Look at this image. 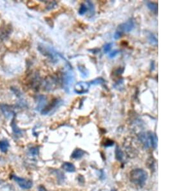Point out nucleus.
Masks as SVG:
<instances>
[{"label": "nucleus", "instance_id": "nucleus-1", "mask_svg": "<svg viewBox=\"0 0 193 191\" xmlns=\"http://www.w3.org/2000/svg\"><path fill=\"white\" fill-rule=\"evenodd\" d=\"M148 179V173L141 169H136L131 171L130 180L132 183L140 187H142Z\"/></svg>", "mask_w": 193, "mask_h": 191}, {"label": "nucleus", "instance_id": "nucleus-2", "mask_svg": "<svg viewBox=\"0 0 193 191\" xmlns=\"http://www.w3.org/2000/svg\"><path fill=\"white\" fill-rule=\"evenodd\" d=\"M38 50L43 55L50 58L53 62H57V61H59V58L62 57L60 54L57 51L55 50L53 48L43 44H39Z\"/></svg>", "mask_w": 193, "mask_h": 191}, {"label": "nucleus", "instance_id": "nucleus-3", "mask_svg": "<svg viewBox=\"0 0 193 191\" xmlns=\"http://www.w3.org/2000/svg\"><path fill=\"white\" fill-rule=\"evenodd\" d=\"M73 81H74V76H73V72L70 69L68 68V70L64 72L63 78V88L67 93L70 92V87L72 86Z\"/></svg>", "mask_w": 193, "mask_h": 191}, {"label": "nucleus", "instance_id": "nucleus-4", "mask_svg": "<svg viewBox=\"0 0 193 191\" xmlns=\"http://www.w3.org/2000/svg\"><path fill=\"white\" fill-rule=\"evenodd\" d=\"M63 102L61 99H55L52 101L51 103H50L48 105L45 107L43 110L41 111V113L43 115H48L50 113H54V111L57 110V108L60 107Z\"/></svg>", "mask_w": 193, "mask_h": 191}, {"label": "nucleus", "instance_id": "nucleus-5", "mask_svg": "<svg viewBox=\"0 0 193 191\" xmlns=\"http://www.w3.org/2000/svg\"><path fill=\"white\" fill-rule=\"evenodd\" d=\"M12 178L16 181V182L19 185L21 188L23 189H30L32 187V185H33V183H32L30 180L20 178V177L16 176H13Z\"/></svg>", "mask_w": 193, "mask_h": 191}, {"label": "nucleus", "instance_id": "nucleus-6", "mask_svg": "<svg viewBox=\"0 0 193 191\" xmlns=\"http://www.w3.org/2000/svg\"><path fill=\"white\" fill-rule=\"evenodd\" d=\"M90 83L86 82H80L75 85L74 92L77 94L86 93L89 91Z\"/></svg>", "mask_w": 193, "mask_h": 191}, {"label": "nucleus", "instance_id": "nucleus-7", "mask_svg": "<svg viewBox=\"0 0 193 191\" xmlns=\"http://www.w3.org/2000/svg\"><path fill=\"white\" fill-rule=\"evenodd\" d=\"M134 28H135L134 22H133L132 20H128L126 22L121 24V25H119L117 30L121 32L123 34L124 32H130L132 31Z\"/></svg>", "mask_w": 193, "mask_h": 191}, {"label": "nucleus", "instance_id": "nucleus-8", "mask_svg": "<svg viewBox=\"0 0 193 191\" xmlns=\"http://www.w3.org/2000/svg\"><path fill=\"white\" fill-rule=\"evenodd\" d=\"M139 139L141 142V143L144 145L145 148H149L150 147V140L149 134H146L144 133H140L139 135Z\"/></svg>", "mask_w": 193, "mask_h": 191}, {"label": "nucleus", "instance_id": "nucleus-9", "mask_svg": "<svg viewBox=\"0 0 193 191\" xmlns=\"http://www.w3.org/2000/svg\"><path fill=\"white\" fill-rule=\"evenodd\" d=\"M47 104V98L44 95H41L38 97V106H37V110L42 111L46 107Z\"/></svg>", "mask_w": 193, "mask_h": 191}, {"label": "nucleus", "instance_id": "nucleus-10", "mask_svg": "<svg viewBox=\"0 0 193 191\" xmlns=\"http://www.w3.org/2000/svg\"><path fill=\"white\" fill-rule=\"evenodd\" d=\"M62 168L64 171L69 172H73L75 171V167L74 165L70 162H64L62 165Z\"/></svg>", "mask_w": 193, "mask_h": 191}, {"label": "nucleus", "instance_id": "nucleus-11", "mask_svg": "<svg viewBox=\"0 0 193 191\" xmlns=\"http://www.w3.org/2000/svg\"><path fill=\"white\" fill-rule=\"evenodd\" d=\"M84 151H82V150L81 149H76L75 150H74V151H73L72 153V158L77 160V159L81 158L84 156Z\"/></svg>", "mask_w": 193, "mask_h": 191}, {"label": "nucleus", "instance_id": "nucleus-12", "mask_svg": "<svg viewBox=\"0 0 193 191\" xmlns=\"http://www.w3.org/2000/svg\"><path fill=\"white\" fill-rule=\"evenodd\" d=\"M10 146V144L7 140H3L0 141V150L3 153H6Z\"/></svg>", "mask_w": 193, "mask_h": 191}, {"label": "nucleus", "instance_id": "nucleus-13", "mask_svg": "<svg viewBox=\"0 0 193 191\" xmlns=\"http://www.w3.org/2000/svg\"><path fill=\"white\" fill-rule=\"evenodd\" d=\"M11 32V30L8 29V26L0 30V41L5 39Z\"/></svg>", "mask_w": 193, "mask_h": 191}, {"label": "nucleus", "instance_id": "nucleus-14", "mask_svg": "<svg viewBox=\"0 0 193 191\" xmlns=\"http://www.w3.org/2000/svg\"><path fill=\"white\" fill-rule=\"evenodd\" d=\"M78 70H79L81 73V75L83 77V78H86V77L88 76L89 71L87 70V68H86L83 65L78 66Z\"/></svg>", "mask_w": 193, "mask_h": 191}, {"label": "nucleus", "instance_id": "nucleus-15", "mask_svg": "<svg viewBox=\"0 0 193 191\" xmlns=\"http://www.w3.org/2000/svg\"><path fill=\"white\" fill-rule=\"evenodd\" d=\"M115 158L118 161H122L124 158V153L122 150L119 148L118 146L116 147L115 151Z\"/></svg>", "mask_w": 193, "mask_h": 191}, {"label": "nucleus", "instance_id": "nucleus-16", "mask_svg": "<svg viewBox=\"0 0 193 191\" xmlns=\"http://www.w3.org/2000/svg\"><path fill=\"white\" fill-rule=\"evenodd\" d=\"M149 140H150V144L151 146H152L153 148L157 147V138L155 136V135L151 132H149Z\"/></svg>", "mask_w": 193, "mask_h": 191}, {"label": "nucleus", "instance_id": "nucleus-17", "mask_svg": "<svg viewBox=\"0 0 193 191\" xmlns=\"http://www.w3.org/2000/svg\"><path fill=\"white\" fill-rule=\"evenodd\" d=\"M147 6L149 8L150 11H151L153 12H157L158 11V6L157 4L155 3L154 2H148L146 3Z\"/></svg>", "mask_w": 193, "mask_h": 191}, {"label": "nucleus", "instance_id": "nucleus-18", "mask_svg": "<svg viewBox=\"0 0 193 191\" xmlns=\"http://www.w3.org/2000/svg\"><path fill=\"white\" fill-rule=\"evenodd\" d=\"M148 41L149 42L153 45H157L158 43V40L157 39V38L155 37V35L154 34H153L152 33H149L148 35Z\"/></svg>", "mask_w": 193, "mask_h": 191}, {"label": "nucleus", "instance_id": "nucleus-19", "mask_svg": "<svg viewBox=\"0 0 193 191\" xmlns=\"http://www.w3.org/2000/svg\"><path fill=\"white\" fill-rule=\"evenodd\" d=\"M105 83V80L102 77H98L93 80L90 82V84H93V85H99V84H103Z\"/></svg>", "mask_w": 193, "mask_h": 191}, {"label": "nucleus", "instance_id": "nucleus-20", "mask_svg": "<svg viewBox=\"0 0 193 191\" xmlns=\"http://www.w3.org/2000/svg\"><path fill=\"white\" fill-rule=\"evenodd\" d=\"M87 11H88V7H87V6L85 4H82L79 10V14L81 16L84 15L87 12Z\"/></svg>", "mask_w": 193, "mask_h": 191}, {"label": "nucleus", "instance_id": "nucleus-21", "mask_svg": "<svg viewBox=\"0 0 193 191\" xmlns=\"http://www.w3.org/2000/svg\"><path fill=\"white\" fill-rule=\"evenodd\" d=\"M12 127L14 132L16 134L19 135V134L21 133V131L18 129V127L16 126V125L15 124V120H13V121L12 122Z\"/></svg>", "mask_w": 193, "mask_h": 191}, {"label": "nucleus", "instance_id": "nucleus-22", "mask_svg": "<svg viewBox=\"0 0 193 191\" xmlns=\"http://www.w3.org/2000/svg\"><path fill=\"white\" fill-rule=\"evenodd\" d=\"M86 3L88 4V8H89L90 14H93L94 13V10H95L94 5H93V3L91 2H90V1H87Z\"/></svg>", "mask_w": 193, "mask_h": 191}, {"label": "nucleus", "instance_id": "nucleus-23", "mask_svg": "<svg viewBox=\"0 0 193 191\" xmlns=\"http://www.w3.org/2000/svg\"><path fill=\"white\" fill-rule=\"evenodd\" d=\"M114 145V142L111 139H106L104 140V145L105 147H111Z\"/></svg>", "mask_w": 193, "mask_h": 191}, {"label": "nucleus", "instance_id": "nucleus-24", "mask_svg": "<svg viewBox=\"0 0 193 191\" xmlns=\"http://www.w3.org/2000/svg\"><path fill=\"white\" fill-rule=\"evenodd\" d=\"M112 43H107L104 45V52L105 53H108V52L110 51V50L112 49Z\"/></svg>", "mask_w": 193, "mask_h": 191}, {"label": "nucleus", "instance_id": "nucleus-25", "mask_svg": "<svg viewBox=\"0 0 193 191\" xmlns=\"http://www.w3.org/2000/svg\"><path fill=\"white\" fill-rule=\"evenodd\" d=\"M123 34L121 32H119L118 30H117L115 32L114 34V35H113V38L115 39H118L122 37V35Z\"/></svg>", "mask_w": 193, "mask_h": 191}, {"label": "nucleus", "instance_id": "nucleus-26", "mask_svg": "<svg viewBox=\"0 0 193 191\" xmlns=\"http://www.w3.org/2000/svg\"><path fill=\"white\" fill-rule=\"evenodd\" d=\"M123 83H124V80L123 79L119 80L118 82H117V83H115V87L117 89L120 88H121V86L123 85Z\"/></svg>", "mask_w": 193, "mask_h": 191}, {"label": "nucleus", "instance_id": "nucleus-27", "mask_svg": "<svg viewBox=\"0 0 193 191\" xmlns=\"http://www.w3.org/2000/svg\"><path fill=\"white\" fill-rule=\"evenodd\" d=\"M38 152H39V150L38 147H34L30 149V153L34 156L37 155V154H38Z\"/></svg>", "mask_w": 193, "mask_h": 191}, {"label": "nucleus", "instance_id": "nucleus-28", "mask_svg": "<svg viewBox=\"0 0 193 191\" xmlns=\"http://www.w3.org/2000/svg\"><path fill=\"white\" fill-rule=\"evenodd\" d=\"M118 50H115V51H113L112 52H110L109 54V57L110 58H113L115 57H116L118 54Z\"/></svg>", "mask_w": 193, "mask_h": 191}, {"label": "nucleus", "instance_id": "nucleus-29", "mask_svg": "<svg viewBox=\"0 0 193 191\" xmlns=\"http://www.w3.org/2000/svg\"><path fill=\"white\" fill-rule=\"evenodd\" d=\"M39 191H48L47 189H45L44 187H43V185H41L39 187Z\"/></svg>", "mask_w": 193, "mask_h": 191}]
</instances>
